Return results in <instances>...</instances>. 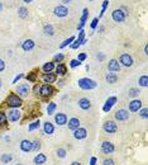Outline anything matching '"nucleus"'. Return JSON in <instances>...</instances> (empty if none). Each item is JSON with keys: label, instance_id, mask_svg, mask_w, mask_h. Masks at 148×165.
Masks as SVG:
<instances>
[{"label": "nucleus", "instance_id": "nucleus-1", "mask_svg": "<svg viewBox=\"0 0 148 165\" xmlns=\"http://www.w3.org/2000/svg\"><path fill=\"white\" fill-rule=\"evenodd\" d=\"M77 84H79V88H81L82 90H92V89H95L96 86H98V83H96L95 80L89 79V78L80 79L77 81Z\"/></svg>", "mask_w": 148, "mask_h": 165}, {"label": "nucleus", "instance_id": "nucleus-2", "mask_svg": "<svg viewBox=\"0 0 148 165\" xmlns=\"http://www.w3.org/2000/svg\"><path fill=\"white\" fill-rule=\"evenodd\" d=\"M6 104H8V107H10V108H19V107H22L23 102L18 94H14V93H13V94L8 97Z\"/></svg>", "mask_w": 148, "mask_h": 165}, {"label": "nucleus", "instance_id": "nucleus-3", "mask_svg": "<svg viewBox=\"0 0 148 165\" xmlns=\"http://www.w3.org/2000/svg\"><path fill=\"white\" fill-rule=\"evenodd\" d=\"M6 118H8V121L9 122H11V123L18 122L20 118H22V112H20L18 108H10L9 111H8Z\"/></svg>", "mask_w": 148, "mask_h": 165}, {"label": "nucleus", "instance_id": "nucleus-4", "mask_svg": "<svg viewBox=\"0 0 148 165\" xmlns=\"http://www.w3.org/2000/svg\"><path fill=\"white\" fill-rule=\"evenodd\" d=\"M127 9L125 8H122V9H115V10H113L112 13V18L114 22H117V23H120V22H123V20L125 19V17L128 13L125 12Z\"/></svg>", "mask_w": 148, "mask_h": 165}, {"label": "nucleus", "instance_id": "nucleus-5", "mask_svg": "<svg viewBox=\"0 0 148 165\" xmlns=\"http://www.w3.org/2000/svg\"><path fill=\"white\" fill-rule=\"evenodd\" d=\"M54 89L52 88V85L51 84H43V85L41 86L39 89V94L43 97V98H47V97H51L53 94Z\"/></svg>", "mask_w": 148, "mask_h": 165}, {"label": "nucleus", "instance_id": "nucleus-6", "mask_svg": "<svg viewBox=\"0 0 148 165\" xmlns=\"http://www.w3.org/2000/svg\"><path fill=\"white\" fill-rule=\"evenodd\" d=\"M114 150H115V146L114 143L110 141H104L101 143V152L105 155H109V154H113Z\"/></svg>", "mask_w": 148, "mask_h": 165}, {"label": "nucleus", "instance_id": "nucleus-7", "mask_svg": "<svg viewBox=\"0 0 148 165\" xmlns=\"http://www.w3.org/2000/svg\"><path fill=\"white\" fill-rule=\"evenodd\" d=\"M103 130L107 133H115L118 131V126H117V123L114 121H107L103 125Z\"/></svg>", "mask_w": 148, "mask_h": 165}, {"label": "nucleus", "instance_id": "nucleus-8", "mask_svg": "<svg viewBox=\"0 0 148 165\" xmlns=\"http://www.w3.org/2000/svg\"><path fill=\"white\" fill-rule=\"evenodd\" d=\"M15 92L18 93L19 97H23V98H24V97H28L29 92H31V86H29L28 84H20V85L16 86Z\"/></svg>", "mask_w": 148, "mask_h": 165}, {"label": "nucleus", "instance_id": "nucleus-9", "mask_svg": "<svg viewBox=\"0 0 148 165\" xmlns=\"http://www.w3.org/2000/svg\"><path fill=\"white\" fill-rule=\"evenodd\" d=\"M118 102L117 99V97H110V98H108L107 102H105V104H104V107H103V111L105 113H108V112H110L112 111V108L115 105V103Z\"/></svg>", "mask_w": 148, "mask_h": 165}, {"label": "nucleus", "instance_id": "nucleus-10", "mask_svg": "<svg viewBox=\"0 0 148 165\" xmlns=\"http://www.w3.org/2000/svg\"><path fill=\"white\" fill-rule=\"evenodd\" d=\"M119 62H120L123 66L129 67V66L133 65V58H132V56H130L129 53H123V55H122V56L119 57Z\"/></svg>", "mask_w": 148, "mask_h": 165}, {"label": "nucleus", "instance_id": "nucleus-11", "mask_svg": "<svg viewBox=\"0 0 148 165\" xmlns=\"http://www.w3.org/2000/svg\"><path fill=\"white\" fill-rule=\"evenodd\" d=\"M19 149L22 152H25V154L31 152L32 151V141H29V140H22L19 143Z\"/></svg>", "mask_w": 148, "mask_h": 165}, {"label": "nucleus", "instance_id": "nucleus-12", "mask_svg": "<svg viewBox=\"0 0 148 165\" xmlns=\"http://www.w3.org/2000/svg\"><path fill=\"white\" fill-rule=\"evenodd\" d=\"M129 118V112L127 109H119V111L115 112V120L119 121V122H123L127 121Z\"/></svg>", "mask_w": 148, "mask_h": 165}, {"label": "nucleus", "instance_id": "nucleus-13", "mask_svg": "<svg viewBox=\"0 0 148 165\" xmlns=\"http://www.w3.org/2000/svg\"><path fill=\"white\" fill-rule=\"evenodd\" d=\"M74 137L76 140H84L87 137V131L86 128H82V127H79L77 130L74 131Z\"/></svg>", "mask_w": 148, "mask_h": 165}, {"label": "nucleus", "instance_id": "nucleus-14", "mask_svg": "<svg viewBox=\"0 0 148 165\" xmlns=\"http://www.w3.org/2000/svg\"><path fill=\"white\" fill-rule=\"evenodd\" d=\"M141 108H142V102L139 99H133L129 103V112H132V113L138 112Z\"/></svg>", "mask_w": 148, "mask_h": 165}, {"label": "nucleus", "instance_id": "nucleus-15", "mask_svg": "<svg viewBox=\"0 0 148 165\" xmlns=\"http://www.w3.org/2000/svg\"><path fill=\"white\" fill-rule=\"evenodd\" d=\"M67 116L65 113H57L56 116H54V122L58 125V126H65L67 125Z\"/></svg>", "mask_w": 148, "mask_h": 165}, {"label": "nucleus", "instance_id": "nucleus-16", "mask_svg": "<svg viewBox=\"0 0 148 165\" xmlns=\"http://www.w3.org/2000/svg\"><path fill=\"white\" fill-rule=\"evenodd\" d=\"M47 163V156L46 154H37L33 159V164L34 165H44Z\"/></svg>", "mask_w": 148, "mask_h": 165}, {"label": "nucleus", "instance_id": "nucleus-17", "mask_svg": "<svg viewBox=\"0 0 148 165\" xmlns=\"http://www.w3.org/2000/svg\"><path fill=\"white\" fill-rule=\"evenodd\" d=\"M108 70L110 73H117V71L120 70V63L117 60H110L108 62Z\"/></svg>", "mask_w": 148, "mask_h": 165}, {"label": "nucleus", "instance_id": "nucleus-18", "mask_svg": "<svg viewBox=\"0 0 148 165\" xmlns=\"http://www.w3.org/2000/svg\"><path fill=\"white\" fill-rule=\"evenodd\" d=\"M69 123H67V126H69V130H71V131H75V130H77L79 127H80V120L79 118H70L69 121Z\"/></svg>", "mask_w": 148, "mask_h": 165}, {"label": "nucleus", "instance_id": "nucleus-19", "mask_svg": "<svg viewBox=\"0 0 148 165\" xmlns=\"http://www.w3.org/2000/svg\"><path fill=\"white\" fill-rule=\"evenodd\" d=\"M67 14H69V9H67L66 6H56L54 8V15H57V17H66Z\"/></svg>", "mask_w": 148, "mask_h": 165}, {"label": "nucleus", "instance_id": "nucleus-20", "mask_svg": "<svg viewBox=\"0 0 148 165\" xmlns=\"http://www.w3.org/2000/svg\"><path fill=\"white\" fill-rule=\"evenodd\" d=\"M84 37H85V32H84L82 29H81V31H80V36H79V38H77V40H75L74 43H71V48H74V50L79 48V46H81L82 41H84Z\"/></svg>", "mask_w": 148, "mask_h": 165}, {"label": "nucleus", "instance_id": "nucleus-21", "mask_svg": "<svg viewBox=\"0 0 148 165\" xmlns=\"http://www.w3.org/2000/svg\"><path fill=\"white\" fill-rule=\"evenodd\" d=\"M79 107L81 109H84V111H87V109L91 108V102L87 98H81L79 100Z\"/></svg>", "mask_w": 148, "mask_h": 165}, {"label": "nucleus", "instance_id": "nucleus-22", "mask_svg": "<svg viewBox=\"0 0 148 165\" xmlns=\"http://www.w3.org/2000/svg\"><path fill=\"white\" fill-rule=\"evenodd\" d=\"M43 131H44L46 135H52L54 132V126L49 121L44 122V123H43Z\"/></svg>", "mask_w": 148, "mask_h": 165}, {"label": "nucleus", "instance_id": "nucleus-23", "mask_svg": "<svg viewBox=\"0 0 148 165\" xmlns=\"http://www.w3.org/2000/svg\"><path fill=\"white\" fill-rule=\"evenodd\" d=\"M43 81L46 84H52L56 81V74H52V73H47L43 75Z\"/></svg>", "mask_w": 148, "mask_h": 165}, {"label": "nucleus", "instance_id": "nucleus-24", "mask_svg": "<svg viewBox=\"0 0 148 165\" xmlns=\"http://www.w3.org/2000/svg\"><path fill=\"white\" fill-rule=\"evenodd\" d=\"M22 48L24 51H31L34 48V41H32V40H25L23 42V45H22Z\"/></svg>", "mask_w": 148, "mask_h": 165}, {"label": "nucleus", "instance_id": "nucleus-25", "mask_svg": "<svg viewBox=\"0 0 148 165\" xmlns=\"http://www.w3.org/2000/svg\"><path fill=\"white\" fill-rule=\"evenodd\" d=\"M87 15H89V10H87V9H84L82 17H81V19H80V24H79V27H77V29H79V31H81V29H82V27H84V25H85V23H86V19H87Z\"/></svg>", "mask_w": 148, "mask_h": 165}, {"label": "nucleus", "instance_id": "nucleus-26", "mask_svg": "<svg viewBox=\"0 0 148 165\" xmlns=\"http://www.w3.org/2000/svg\"><path fill=\"white\" fill-rule=\"evenodd\" d=\"M66 73H67V66L65 63H58L56 67V74L63 76V75H66Z\"/></svg>", "mask_w": 148, "mask_h": 165}, {"label": "nucleus", "instance_id": "nucleus-27", "mask_svg": "<svg viewBox=\"0 0 148 165\" xmlns=\"http://www.w3.org/2000/svg\"><path fill=\"white\" fill-rule=\"evenodd\" d=\"M11 160H13V155L9 154V152L1 154V156H0V161L3 164H9V163H11Z\"/></svg>", "mask_w": 148, "mask_h": 165}, {"label": "nucleus", "instance_id": "nucleus-28", "mask_svg": "<svg viewBox=\"0 0 148 165\" xmlns=\"http://www.w3.org/2000/svg\"><path fill=\"white\" fill-rule=\"evenodd\" d=\"M105 79H107V81H108L109 84H115V83L118 81V75H117L115 73H109Z\"/></svg>", "mask_w": 148, "mask_h": 165}, {"label": "nucleus", "instance_id": "nucleus-29", "mask_svg": "<svg viewBox=\"0 0 148 165\" xmlns=\"http://www.w3.org/2000/svg\"><path fill=\"white\" fill-rule=\"evenodd\" d=\"M53 69H54V63L53 62H47V63H44V65H43V67H42V70H43L44 74L52 73Z\"/></svg>", "mask_w": 148, "mask_h": 165}, {"label": "nucleus", "instance_id": "nucleus-30", "mask_svg": "<svg viewBox=\"0 0 148 165\" xmlns=\"http://www.w3.org/2000/svg\"><path fill=\"white\" fill-rule=\"evenodd\" d=\"M138 84H139V86L147 88V86H148V76H147V75H142V76H139V79H138Z\"/></svg>", "mask_w": 148, "mask_h": 165}, {"label": "nucleus", "instance_id": "nucleus-31", "mask_svg": "<svg viewBox=\"0 0 148 165\" xmlns=\"http://www.w3.org/2000/svg\"><path fill=\"white\" fill-rule=\"evenodd\" d=\"M39 125H41L39 120H36V121H33L32 123L28 126V131H29V132H32V131H36V130H38V128H39Z\"/></svg>", "mask_w": 148, "mask_h": 165}, {"label": "nucleus", "instance_id": "nucleus-32", "mask_svg": "<svg viewBox=\"0 0 148 165\" xmlns=\"http://www.w3.org/2000/svg\"><path fill=\"white\" fill-rule=\"evenodd\" d=\"M56 109H57V104H56V103H53V102L48 103V107H47V113H48V116H52V114L56 112Z\"/></svg>", "mask_w": 148, "mask_h": 165}, {"label": "nucleus", "instance_id": "nucleus-33", "mask_svg": "<svg viewBox=\"0 0 148 165\" xmlns=\"http://www.w3.org/2000/svg\"><path fill=\"white\" fill-rule=\"evenodd\" d=\"M41 147H42V145H41V142L38 141V140H34V141H32V151L38 152V151L41 150Z\"/></svg>", "mask_w": 148, "mask_h": 165}, {"label": "nucleus", "instance_id": "nucleus-34", "mask_svg": "<svg viewBox=\"0 0 148 165\" xmlns=\"http://www.w3.org/2000/svg\"><path fill=\"white\" fill-rule=\"evenodd\" d=\"M56 155H57V158H60V159H65L66 155H67V151H66V149L60 147V149L56 150Z\"/></svg>", "mask_w": 148, "mask_h": 165}, {"label": "nucleus", "instance_id": "nucleus-35", "mask_svg": "<svg viewBox=\"0 0 148 165\" xmlns=\"http://www.w3.org/2000/svg\"><path fill=\"white\" fill-rule=\"evenodd\" d=\"M18 14H19V17L20 18H27L28 17V10H27V8H24V6H22V8H19L18 9Z\"/></svg>", "mask_w": 148, "mask_h": 165}, {"label": "nucleus", "instance_id": "nucleus-36", "mask_svg": "<svg viewBox=\"0 0 148 165\" xmlns=\"http://www.w3.org/2000/svg\"><path fill=\"white\" fill-rule=\"evenodd\" d=\"M43 31H44V35H47V36H52L53 35V27L51 24H46Z\"/></svg>", "mask_w": 148, "mask_h": 165}, {"label": "nucleus", "instance_id": "nucleus-37", "mask_svg": "<svg viewBox=\"0 0 148 165\" xmlns=\"http://www.w3.org/2000/svg\"><path fill=\"white\" fill-rule=\"evenodd\" d=\"M139 89H136V88H132V89H129V92H128V95L129 97H132V98H136V97L139 95Z\"/></svg>", "mask_w": 148, "mask_h": 165}, {"label": "nucleus", "instance_id": "nucleus-38", "mask_svg": "<svg viewBox=\"0 0 148 165\" xmlns=\"http://www.w3.org/2000/svg\"><path fill=\"white\" fill-rule=\"evenodd\" d=\"M74 41H75V37H74V36H71L70 38H67V40H66L65 42H62V43H61V46H60V48H65L66 46L71 45V42H74Z\"/></svg>", "mask_w": 148, "mask_h": 165}, {"label": "nucleus", "instance_id": "nucleus-39", "mask_svg": "<svg viewBox=\"0 0 148 165\" xmlns=\"http://www.w3.org/2000/svg\"><path fill=\"white\" fill-rule=\"evenodd\" d=\"M6 121H8V118H6V114L4 113V112H0V126H4V125H6Z\"/></svg>", "mask_w": 148, "mask_h": 165}, {"label": "nucleus", "instance_id": "nucleus-40", "mask_svg": "<svg viewBox=\"0 0 148 165\" xmlns=\"http://www.w3.org/2000/svg\"><path fill=\"white\" fill-rule=\"evenodd\" d=\"M139 116H141L142 118H144V120H147L148 118V109L147 108H143V109H139Z\"/></svg>", "mask_w": 148, "mask_h": 165}, {"label": "nucleus", "instance_id": "nucleus-41", "mask_svg": "<svg viewBox=\"0 0 148 165\" xmlns=\"http://www.w3.org/2000/svg\"><path fill=\"white\" fill-rule=\"evenodd\" d=\"M27 80L29 83H34L36 81V73H34V71H32V73H29L27 75Z\"/></svg>", "mask_w": 148, "mask_h": 165}, {"label": "nucleus", "instance_id": "nucleus-42", "mask_svg": "<svg viewBox=\"0 0 148 165\" xmlns=\"http://www.w3.org/2000/svg\"><path fill=\"white\" fill-rule=\"evenodd\" d=\"M80 65H81V62H80V61L77 60V58H75V60H71V61H70V66L72 67V69H74V67L80 66Z\"/></svg>", "mask_w": 148, "mask_h": 165}, {"label": "nucleus", "instance_id": "nucleus-43", "mask_svg": "<svg viewBox=\"0 0 148 165\" xmlns=\"http://www.w3.org/2000/svg\"><path fill=\"white\" fill-rule=\"evenodd\" d=\"M53 60H54V62H62V60H63V55H62V53H57V55H54Z\"/></svg>", "mask_w": 148, "mask_h": 165}, {"label": "nucleus", "instance_id": "nucleus-44", "mask_svg": "<svg viewBox=\"0 0 148 165\" xmlns=\"http://www.w3.org/2000/svg\"><path fill=\"white\" fill-rule=\"evenodd\" d=\"M86 58H87V55H86V53H84V52H82V53H80V55H79V56H77V60H79L80 62H82V61H85V60H86Z\"/></svg>", "mask_w": 148, "mask_h": 165}, {"label": "nucleus", "instance_id": "nucleus-45", "mask_svg": "<svg viewBox=\"0 0 148 165\" xmlns=\"http://www.w3.org/2000/svg\"><path fill=\"white\" fill-rule=\"evenodd\" d=\"M103 165H115V163L112 159H105V160H103Z\"/></svg>", "mask_w": 148, "mask_h": 165}, {"label": "nucleus", "instance_id": "nucleus-46", "mask_svg": "<svg viewBox=\"0 0 148 165\" xmlns=\"http://www.w3.org/2000/svg\"><path fill=\"white\" fill-rule=\"evenodd\" d=\"M108 5H109V1H104V3H103V9H101V12H100V17H101V15H103L104 13H105V10H107Z\"/></svg>", "mask_w": 148, "mask_h": 165}, {"label": "nucleus", "instance_id": "nucleus-47", "mask_svg": "<svg viewBox=\"0 0 148 165\" xmlns=\"http://www.w3.org/2000/svg\"><path fill=\"white\" fill-rule=\"evenodd\" d=\"M98 23H99V19L98 18H94L91 22V29H95L96 27H98Z\"/></svg>", "mask_w": 148, "mask_h": 165}, {"label": "nucleus", "instance_id": "nucleus-48", "mask_svg": "<svg viewBox=\"0 0 148 165\" xmlns=\"http://www.w3.org/2000/svg\"><path fill=\"white\" fill-rule=\"evenodd\" d=\"M23 74H19V75H16L15 76V78H14V80H13V84H15V83H18V80H20V79H22L23 78Z\"/></svg>", "mask_w": 148, "mask_h": 165}, {"label": "nucleus", "instance_id": "nucleus-49", "mask_svg": "<svg viewBox=\"0 0 148 165\" xmlns=\"http://www.w3.org/2000/svg\"><path fill=\"white\" fill-rule=\"evenodd\" d=\"M96 163H98V159H96L95 156H91V159H90V164H89V165H96Z\"/></svg>", "mask_w": 148, "mask_h": 165}, {"label": "nucleus", "instance_id": "nucleus-50", "mask_svg": "<svg viewBox=\"0 0 148 165\" xmlns=\"http://www.w3.org/2000/svg\"><path fill=\"white\" fill-rule=\"evenodd\" d=\"M4 69H5V62H4V60H1V58H0V73H1V71H4Z\"/></svg>", "mask_w": 148, "mask_h": 165}, {"label": "nucleus", "instance_id": "nucleus-51", "mask_svg": "<svg viewBox=\"0 0 148 165\" xmlns=\"http://www.w3.org/2000/svg\"><path fill=\"white\" fill-rule=\"evenodd\" d=\"M39 89H41L39 85H34V88H33V92H34L36 94H39Z\"/></svg>", "mask_w": 148, "mask_h": 165}, {"label": "nucleus", "instance_id": "nucleus-52", "mask_svg": "<svg viewBox=\"0 0 148 165\" xmlns=\"http://www.w3.org/2000/svg\"><path fill=\"white\" fill-rule=\"evenodd\" d=\"M98 58H99V60H104V55H103V53L98 55Z\"/></svg>", "mask_w": 148, "mask_h": 165}, {"label": "nucleus", "instance_id": "nucleus-53", "mask_svg": "<svg viewBox=\"0 0 148 165\" xmlns=\"http://www.w3.org/2000/svg\"><path fill=\"white\" fill-rule=\"evenodd\" d=\"M71 165H81L79 161H74V163H71Z\"/></svg>", "mask_w": 148, "mask_h": 165}, {"label": "nucleus", "instance_id": "nucleus-54", "mask_svg": "<svg viewBox=\"0 0 148 165\" xmlns=\"http://www.w3.org/2000/svg\"><path fill=\"white\" fill-rule=\"evenodd\" d=\"M71 1V0H62V3H65V4H69Z\"/></svg>", "mask_w": 148, "mask_h": 165}, {"label": "nucleus", "instance_id": "nucleus-55", "mask_svg": "<svg viewBox=\"0 0 148 165\" xmlns=\"http://www.w3.org/2000/svg\"><path fill=\"white\" fill-rule=\"evenodd\" d=\"M144 53H146V55L148 53V47H147V46H146V47H144Z\"/></svg>", "mask_w": 148, "mask_h": 165}, {"label": "nucleus", "instance_id": "nucleus-56", "mask_svg": "<svg viewBox=\"0 0 148 165\" xmlns=\"http://www.w3.org/2000/svg\"><path fill=\"white\" fill-rule=\"evenodd\" d=\"M24 3H31V1H33V0H23Z\"/></svg>", "mask_w": 148, "mask_h": 165}, {"label": "nucleus", "instance_id": "nucleus-57", "mask_svg": "<svg viewBox=\"0 0 148 165\" xmlns=\"http://www.w3.org/2000/svg\"><path fill=\"white\" fill-rule=\"evenodd\" d=\"M3 9V5H1V3H0V10H1Z\"/></svg>", "mask_w": 148, "mask_h": 165}, {"label": "nucleus", "instance_id": "nucleus-58", "mask_svg": "<svg viewBox=\"0 0 148 165\" xmlns=\"http://www.w3.org/2000/svg\"><path fill=\"white\" fill-rule=\"evenodd\" d=\"M0 88H1V80H0Z\"/></svg>", "mask_w": 148, "mask_h": 165}, {"label": "nucleus", "instance_id": "nucleus-59", "mask_svg": "<svg viewBox=\"0 0 148 165\" xmlns=\"http://www.w3.org/2000/svg\"><path fill=\"white\" fill-rule=\"evenodd\" d=\"M16 165H23V164H16Z\"/></svg>", "mask_w": 148, "mask_h": 165}, {"label": "nucleus", "instance_id": "nucleus-60", "mask_svg": "<svg viewBox=\"0 0 148 165\" xmlns=\"http://www.w3.org/2000/svg\"><path fill=\"white\" fill-rule=\"evenodd\" d=\"M90 1H91V0H90Z\"/></svg>", "mask_w": 148, "mask_h": 165}]
</instances>
